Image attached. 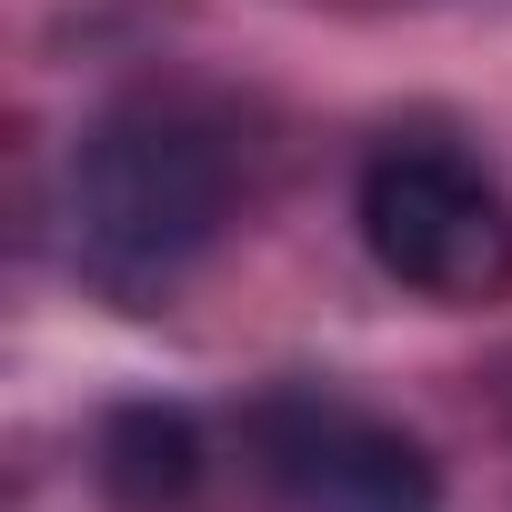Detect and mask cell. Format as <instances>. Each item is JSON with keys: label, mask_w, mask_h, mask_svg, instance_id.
<instances>
[{"label": "cell", "mask_w": 512, "mask_h": 512, "mask_svg": "<svg viewBox=\"0 0 512 512\" xmlns=\"http://www.w3.org/2000/svg\"><path fill=\"white\" fill-rule=\"evenodd\" d=\"M241 432H251V462L272 472V492H292L302 512H432L442 502L432 452L362 402L262 392Z\"/></svg>", "instance_id": "obj_3"}, {"label": "cell", "mask_w": 512, "mask_h": 512, "mask_svg": "<svg viewBox=\"0 0 512 512\" xmlns=\"http://www.w3.org/2000/svg\"><path fill=\"white\" fill-rule=\"evenodd\" d=\"M101 492L121 512H181L201 492V422L181 402H121L101 422Z\"/></svg>", "instance_id": "obj_4"}, {"label": "cell", "mask_w": 512, "mask_h": 512, "mask_svg": "<svg viewBox=\"0 0 512 512\" xmlns=\"http://www.w3.org/2000/svg\"><path fill=\"white\" fill-rule=\"evenodd\" d=\"M231 191H241V161L211 111L161 91L111 101L71 151V251L101 292L151 302L221 241Z\"/></svg>", "instance_id": "obj_1"}, {"label": "cell", "mask_w": 512, "mask_h": 512, "mask_svg": "<svg viewBox=\"0 0 512 512\" xmlns=\"http://www.w3.org/2000/svg\"><path fill=\"white\" fill-rule=\"evenodd\" d=\"M362 241L422 302H502L512 292V201L452 141H392L362 171Z\"/></svg>", "instance_id": "obj_2"}]
</instances>
